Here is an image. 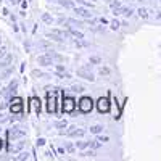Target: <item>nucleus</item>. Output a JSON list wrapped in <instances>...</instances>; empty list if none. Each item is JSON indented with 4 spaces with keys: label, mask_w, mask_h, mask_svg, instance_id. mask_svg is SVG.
<instances>
[{
    "label": "nucleus",
    "mask_w": 161,
    "mask_h": 161,
    "mask_svg": "<svg viewBox=\"0 0 161 161\" xmlns=\"http://www.w3.org/2000/svg\"><path fill=\"white\" fill-rule=\"evenodd\" d=\"M48 111L50 113H57V110H55V93H48Z\"/></svg>",
    "instance_id": "12"
},
{
    "label": "nucleus",
    "mask_w": 161,
    "mask_h": 161,
    "mask_svg": "<svg viewBox=\"0 0 161 161\" xmlns=\"http://www.w3.org/2000/svg\"><path fill=\"white\" fill-rule=\"evenodd\" d=\"M15 102H16V105H13V106H11V113H19V111H21V100L16 98Z\"/></svg>",
    "instance_id": "21"
},
{
    "label": "nucleus",
    "mask_w": 161,
    "mask_h": 161,
    "mask_svg": "<svg viewBox=\"0 0 161 161\" xmlns=\"http://www.w3.org/2000/svg\"><path fill=\"white\" fill-rule=\"evenodd\" d=\"M13 63V57L10 55V53H7V55L3 57V60L0 61V69H5V68H10V64Z\"/></svg>",
    "instance_id": "10"
},
{
    "label": "nucleus",
    "mask_w": 161,
    "mask_h": 161,
    "mask_svg": "<svg viewBox=\"0 0 161 161\" xmlns=\"http://www.w3.org/2000/svg\"><path fill=\"white\" fill-rule=\"evenodd\" d=\"M89 63H90V64H98V63H102V58H100V57H90Z\"/></svg>",
    "instance_id": "30"
},
{
    "label": "nucleus",
    "mask_w": 161,
    "mask_h": 161,
    "mask_svg": "<svg viewBox=\"0 0 161 161\" xmlns=\"http://www.w3.org/2000/svg\"><path fill=\"white\" fill-rule=\"evenodd\" d=\"M60 134H66V136H68V137H84V134H86V130L84 129H77L76 126H71L68 130H66V132H60Z\"/></svg>",
    "instance_id": "3"
},
{
    "label": "nucleus",
    "mask_w": 161,
    "mask_h": 161,
    "mask_svg": "<svg viewBox=\"0 0 161 161\" xmlns=\"http://www.w3.org/2000/svg\"><path fill=\"white\" fill-rule=\"evenodd\" d=\"M97 21H98V24H108V19H106L105 16H100V18H97Z\"/></svg>",
    "instance_id": "34"
},
{
    "label": "nucleus",
    "mask_w": 161,
    "mask_h": 161,
    "mask_svg": "<svg viewBox=\"0 0 161 161\" xmlns=\"http://www.w3.org/2000/svg\"><path fill=\"white\" fill-rule=\"evenodd\" d=\"M58 3L64 8H68V10H74V7H76L74 0H58Z\"/></svg>",
    "instance_id": "11"
},
{
    "label": "nucleus",
    "mask_w": 161,
    "mask_h": 161,
    "mask_svg": "<svg viewBox=\"0 0 161 161\" xmlns=\"http://www.w3.org/2000/svg\"><path fill=\"white\" fill-rule=\"evenodd\" d=\"M110 26H111V29H113V31H116V29H119V26H121V23H119L118 19H113V21L110 23Z\"/></svg>",
    "instance_id": "29"
},
{
    "label": "nucleus",
    "mask_w": 161,
    "mask_h": 161,
    "mask_svg": "<svg viewBox=\"0 0 161 161\" xmlns=\"http://www.w3.org/2000/svg\"><path fill=\"white\" fill-rule=\"evenodd\" d=\"M89 147H90V142H86V140L76 142V148H79V150H86V148H89Z\"/></svg>",
    "instance_id": "17"
},
{
    "label": "nucleus",
    "mask_w": 161,
    "mask_h": 161,
    "mask_svg": "<svg viewBox=\"0 0 161 161\" xmlns=\"http://www.w3.org/2000/svg\"><path fill=\"white\" fill-rule=\"evenodd\" d=\"M102 132H103V126H100V124L90 126V134H95V136H100Z\"/></svg>",
    "instance_id": "16"
},
{
    "label": "nucleus",
    "mask_w": 161,
    "mask_h": 161,
    "mask_svg": "<svg viewBox=\"0 0 161 161\" xmlns=\"http://www.w3.org/2000/svg\"><path fill=\"white\" fill-rule=\"evenodd\" d=\"M98 140H100L102 143H106V142H108L110 139H108V137H106V136H100V137H98Z\"/></svg>",
    "instance_id": "35"
},
{
    "label": "nucleus",
    "mask_w": 161,
    "mask_h": 161,
    "mask_svg": "<svg viewBox=\"0 0 161 161\" xmlns=\"http://www.w3.org/2000/svg\"><path fill=\"white\" fill-rule=\"evenodd\" d=\"M39 45L42 47V48H48V47H50V44H48V42H40Z\"/></svg>",
    "instance_id": "37"
},
{
    "label": "nucleus",
    "mask_w": 161,
    "mask_h": 161,
    "mask_svg": "<svg viewBox=\"0 0 161 161\" xmlns=\"http://www.w3.org/2000/svg\"><path fill=\"white\" fill-rule=\"evenodd\" d=\"M47 55L52 57L53 60H57V61H63V57H60L58 53H55V50H48V52H47Z\"/></svg>",
    "instance_id": "20"
},
{
    "label": "nucleus",
    "mask_w": 161,
    "mask_h": 161,
    "mask_svg": "<svg viewBox=\"0 0 161 161\" xmlns=\"http://www.w3.org/2000/svg\"><path fill=\"white\" fill-rule=\"evenodd\" d=\"M137 13H139V16H140V18H143V19H147V18L150 16V15H148L150 11L147 10V8H143V7H142V8H139V10H137Z\"/></svg>",
    "instance_id": "18"
},
{
    "label": "nucleus",
    "mask_w": 161,
    "mask_h": 161,
    "mask_svg": "<svg viewBox=\"0 0 161 161\" xmlns=\"http://www.w3.org/2000/svg\"><path fill=\"white\" fill-rule=\"evenodd\" d=\"M159 2H161V0H159Z\"/></svg>",
    "instance_id": "44"
},
{
    "label": "nucleus",
    "mask_w": 161,
    "mask_h": 161,
    "mask_svg": "<svg viewBox=\"0 0 161 161\" xmlns=\"http://www.w3.org/2000/svg\"><path fill=\"white\" fill-rule=\"evenodd\" d=\"M77 76H79V77H84L86 80H90V82H93V80H95V77H93V74L89 71V68H79V69H77Z\"/></svg>",
    "instance_id": "5"
},
{
    "label": "nucleus",
    "mask_w": 161,
    "mask_h": 161,
    "mask_svg": "<svg viewBox=\"0 0 161 161\" xmlns=\"http://www.w3.org/2000/svg\"><path fill=\"white\" fill-rule=\"evenodd\" d=\"M80 158H95V152L90 150V152H82L80 153Z\"/></svg>",
    "instance_id": "26"
},
{
    "label": "nucleus",
    "mask_w": 161,
    "mask_h": 161,
    "mask_svg": "<svg viewBox=\"0 0 161 161\" xmlns=\"http://www.w3.org/2000/svg\"><path fill=\"white\" fill-rule=\"evenodd\" d=\"M76 3H79L80 7H87V8L93 7V2H86V0H76Z\"/></svg>",
    "instance_id": "24"
},
{
    "label": "nucleus",
    "mask_w": 161,
    "mask_h": 161,
    "mask_svg": "<svg viewBox=\"0 0 161 161\" xmlns=\"http://www.w3.org/2000/svg\"><path fill=\"white\" fill-rule=\"evenodd\" d=\"M10 2H11L13 5H15V3H18V0H10Z\"/></svg>",
    "instance_id": "40"
},
{
    "label": "nucleus",
    "mask_w": 161,
    "mask_h": 161,
    "mask_svg": "<svg viewBox=\"0 0 161 161\" xmlns=\"http://www.w3.org/2000/svg\"><path fill=\"white\" fill-rule=\"evenodd\" d=\"M66 126H68V124H66V121H57V123H55L57 129H64Z\"/></svg>",
    "instance_id": "31"
},
{
    "label": "nucleus",
    "mask_w": 161,
    "mask_h": 161,
    "mask_svg": "<svg viewBox=\"0 0 161 161\" xmlns=\"http://www.w3.org/2000/svg\"><path fill=\"white\" fill-rule=\"evenodd\" d=\"M5 55H7V47H5V45H2V47H0V60H2Z\"/></svg>",
    "instance_id": "33"
},
{
    "label": "nucleus",
    "mask_w": 161,
    "mask_h": 161,
    "mask_svg": "<svg viewBox=\"0 0 161 161\" xmlns=\"http://www.w3.org/2000/svg\"><path fill=\"white\" fill-rule=\"evenodd\" d=\"M45 37H47V39H52V40H55V42H63V40H64L63 37H60V36L55 34V32H47Z\"/></svg>",
    "instance_id": "15"
},
{
    "label": "nucleus",
    "mask_w": 161,
    "mask_h": 161,
    "mask_svg": "<svg viewBox=\"0 0 161 161\" xmlns=\"http://www.w3.org/2000/svg\"><path fill=\"white\" fill-rule=\"evenodd\" d=\"M71 90H73L74 93H82L86 89H84V86H80V84H74V86L71 87Z\"/></svg>",
    "instance_id": "22"
},
{
    "label": "nucleus",
    "mask_w": 161,
    "mask_h": 161,
    "mask_svg": "<svg viewBox=\"0 0 161 161\" xmlns=\"http://www.w3.org/2000/svg\"><path fill=\"white\" fill-rule=\"evenodd\" d=\"M37 145H39V147L45 145V139H37Z\"/></svg>",
    "instance_id": "36"
},
{
    "label": "nucleus",
    "mask_w": 161,
    "mask_h": 161,
    "mask_svg": "<svg viewBox=\"0 0 161 161\" xmlns=\"http://www.w3.org/2000/svg\"><path fill=\"white\" fill-rule=\"evenodd\" d=\"M55 71H57V76L61 77V79H71V74L64 69L63 64H57V66H55Z\"/></svg>",
    "instance_id": "8"
},
{
    "label": "nucleus",
    "mask_w": 161,
    "mask_h": 161,
    "mask_svg": "<svg viewBox=\"0 0 161 161\" xmlns=\"http://www.w3.org/2000/svg\"><path fill=\"white\" fill-rule=\"evenodd\" d=\"M102 145H103V143H102V142H100V140L97 139V140H92V142H90V148H93V150H97V148H100Z\"/></svg>",
    "instance_id": "25"
},
{
    "label": "nucleus",
    "mask_w": 161,
    "mask_h": 161,
    "mask_svg": "<svg viewBox=\"0 0 161 161\" xmlns=\"http://www.w3.org/2000/svg\"><path fill=\"white\" fill-rule=\"evenodd\" d=\"M58 153L60 155H64V147H58Z\"/></svg>",
    "instance_id": "38"
},
{
    "label": "nucleus",
    "mask_w": 161,
    "mask_h": 161,
    "mask_svg": "<svg viewBox=\"0 0 161 161\" xmlns=\"http://www.w3.org/2000/svg\"><path fill=\"white\" fill-rule=\"evenodd\" d=\"M42 21H44L45 24L52 26V23H53V18H52V15H48V13H42Z\"/></svg>",
    "instance_id": "19"
},
{
    "label": "nucleus",
    "mask_w": 161,
    "mask_h": 161,
    "mask_svg": "<svg viewBox=\"0 0 161 161\" xmlns=\"http://www.w3.org/2000/svg\"><path fill=\"white\" fill-rule=\"evenodd\" d=\"M37 63H39L40 66H52V64H53V58L48 57L47 53H45V55H39V57H37Z\"/></svg>",
    "instance_id": "6"
},
{
    "label": "nucleus",
    "mask_w": 161,
    "mask_h": 161,
    "mask_svg": "<svg viewBox=\"0 0 161 161\" xmlns=\"http://www.w3.org/2000/svg\"><path fill=\"white\" fill-rule=\"evenodd\" d=\"M15 159H18V161H23V159H29V153H26V152H21Z\"/></svg>",
    "instance_id": "27"
},
{
    "label": "nucleus",
    "mask_w": 161,
    "mask_h": 161,
    "mask_svg": "<svg viewBox=\"0 0 161 161\" xmlns=\"http://www.w3.org/2000/svg\"><path fill=\"white\" fill-rule=\"evenodd\" d=\"M26 136V130L24 129H21V127H13V129H10L8 130V139L10 140H18V139H23Z\"/></svg>",
    "instance_id": "1"
},
{
    "label": "nucleus",
    "mask_w": 161,
    "mask_h": 161,
    "mask_svg": "<svg viewBox=\"0 0 161 161\" xmlns=\"http://www.w3.org/2000/svg\"><path fill=\"white\" fill-rule=\"evenodd\" d=\"M73 11L76 13L79 18H84V19H90V18H93V15L87 10V7H74Z\"/></svg>",
    "instance_id": "2"
},
{
    "label": "nucleus",
    "mask_w": 161,
    "mask_h": 161,
    "mask_svg": "<svg viewBox=\"0 0 161 161\" xmlns=\"http://www.w3.org/2000/svg\"><path fill=\"white\" fill-rule=\"evenodd\" d=\"M64 148H66V152H68L69 155L76 152V147H74V145H73L71 142H66V143H64Z\"/></svg>",
    "instance_id": "23"
},
{
    "label": "nucleus",
    "mask_w": 161,
    "mask_h": 161,
    "mask_svg": "<svg viewBox=\"0 0 161 161\" xmlns=\"http://www.w3.org/2000/svg\"><path fill=\"white\" fill-rule=\"evenodd\" d=\"M79 110L82 113H90V110H92V100L89 97H84L82 100L79 102Z\"/></svg>",
    "instance_id": "4"
},
{
    "label": "nucleus",
    "mask_w": 161,
    "mask_h": 161,
    "mask_svg": "<svg viewBox=\"0 0 161 161\" xmlns=\"http://www.w3.org/2000/svg\"><path fill=\"white\" fill-rule=\"evenodd\" d=\"M97 106H98V111L100 113H106L110 110V103H108V98H98V102H97Z\"/></svg>",
    "instance_id": "9"
},
{
    "label": "nucleus",
    "mask_w": 161,
    "mask_h": 161,
    "mask_svg": "<svg viewBox=\"0 0 161 161\" xmlns=\"http://www.w3.org/2000/svg\"><path fill=\"white\" fill-rule=\"evenodd\" d=\"M0 148H2V140H0Z\"/></svg>",
    "instance_id": "41"
},
{
    "label": "nucleus",
    "mask_w": 161,
    "mask_h": 161,
    "mask_svg": "<svg viewBox=\"0 0 161 161\" xmlns=\"http://www.w3.org/2000/svg\"><path fill=\"white\" fill-rule=\"evenodd\" d=\"M74 100L71 98V97H64V102H63V111H66V113H71L73 110H74Z\"/></svg>",
    "instance_id": "7"
},
{
    "label": "nucleus",
    "mask_w": 161,
    "mask_h": 161,
    "mask_svg": "<svg viewBox=\"0 0 161 161\" xmlns=\"http://www.w3.org/2000/svg\"><path fill=\"white\" fill-rule=\"evenodd\" d=\"M156 19H161V10L158 11V15H156Z\"/></svg>",
    "instance_id": "39"
},
{
    "label": "nucleus",
    "mask_w": 161,
    "mask_h": 161,
    "mask_svg": "<svg viewBox=\"0 0 161 161\" xmlns=\"http://www.w3.org/2000/svg\"><path fill=\"white\" fill-rule=\"evenodd\" d=\"M105 2H108V3H110V0H105Z\"/></svg>",
    "instance_id": "43"
},
{
    "label": "nucleus",
    "mask_w": 161,
    "mask_h": 161,
    "mask_svg": "<svg viewBox=\"0 0 161 161\" xmlns=\"http://www.w3.org/2000/svg\"><path fill=\"white\" fill-rule=\"evenodd\" d=\"M90 2H97V0H90Z\"/></svg>",
    "instance_id": "42"
},
{
    "label": "nucleus",
    "mask_w": 161,
    "mask_h": 161,
    "mask_svg": "<svg viewBox=\"0 0 161 161\" xmlns=\"http://www.w3.org/2000/svg\"><path fill=\"white\" fill-rule=\"evenodd\" d=\"M110 7L111 8H118V7H123V5H121L119 0H110Z\"/></svg>",
    "instance_id": "32"
},
{
    "label": "nucleus",
    "mask_w": 161,
    "mask_h": 161,
    "mask_svg": "<svg viewBox=\"0 0 161 161\" xmlns=\"http://www.w3.org/2000/svg\"><path fill=\"white\" fill-rule=\"evenodd\" d=\"M98 74H100V76H103V77H108V76L111 74V69H110V66H106V64L100 66V68H98Z\"/></svg>",
    "instance_id": "13"
},
{
    "label": "nucleus",
    "mask_w": 161,
    "mask_h": 161,
    "mask_svg": "<svg viewBox=\"0 0 161 161\" xmlns=\"http://www.w3.org/2000/svg\"><path fill=\"white\" fill-rule=\"evenodd\" d=\"M123 15L129 18V16H132V15H134V10H132V8H127V7H124V10H123Z\"/></svg>",
    "instance_id": "28"
},
{
    "label": "nucleus",
    "mask_w": 161,
    "mask_h": 161,
    "mask_svg": "<svg viewBox=\"0 0 161 161\" xmlns=\"http://www.w3.org/2000/svg\"><path fill=\"white\" fill-rule=\"evenodd\" d=\"M24 145H26V142H18L16 145H11L10 148H8V152H10V153H16V152H19V150L23 148Z\"/></svg>",
    "instance_id": "14"
}]
</instances>
